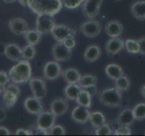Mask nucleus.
I'll list each match as a JSON object with an SVG mask.
<instances>
[{"instance_id": "de8ad7c7", "label": "nucleus", "mask_w": 145, "mask_h": 136, "mask_svg": "<svg viewBox=\"0 0 145 136\" xmlns=\"http://www.w3.org/2000/svg\"><path fill=\"white\" fill-rule=\"evenodd\" d=\"M18 2L23 7H28V2L29 0H18Z\"/></svg>"}, {"instance_id": "a18cd8bd", "label": "nucleus", "mask_w": 145, "mask_h": 136, "mask_svg": "<svg viewBox=\"0 0 145 136\" xmlns=\"http://www.w3.org/2000/svg\"><path fill=\"white\" fill-rule=\"evenodd\" d=\"M10 134V131L8 129H7L6 127L0 126V135H9Z\"/></svg>"}, {"instance_id": "bb28decb", "label": "nucleus", "mask_w": 145, "mask_h": 136, "mask_svg": "<svg viewBox=\"0 0 145 136\" xmlns=\"http://www.w3.org/2000/svg\"><path fill=\"white\" fill-rule=\"evenodd\" d=\"M89 122H91V124L93 127V128H98L99 126L103 125V124L106 122V118L104 116V114L102 112H93L90 113V117H89Z\"/></svg>"}, {"instance_id": "393cba45", "label": "nucleus", "mask_w": 145, "mask_h": 136, "mask_svg": "<svg viewBox=\"0 0 145 136\" xmlns=\"http://www.w3.org/2000/svg\"><path fill=\"white\" fill-rule=\"evenodd\" d=\"M92 97H93L92 94H91L87 90L82 88L75 101L78 103V105L90 108L92 106Z\"/></svg>"}, {"instance_id": "f03ea898", "label": "nucleus", "mask_w": 145, "mask_h": 136, "mask_svg": "<svg viewBox=\"0 0 145 136\" xmlns=\"http://www.w3.org/2000/svg\"><path fill=\"white\" fill-rule=\"evenodd\" d=\"M8 75L14 84H25L29 82L32 76V68L29 61L25 59L18 61L16 65L9 70Z\"/></svg>"}, {"instance_id": "dca6fc26", "label": "nucleus", "mask_w": 145, "mask_h": 136, "mask_svg": "<svg viewBox=\"0 0 145 136\" xmlns=\"http://www.w3.org/2000/svg\"><path fill=\"white\" fill-rule=\"evenodd\" d=\"M24 106L25 109L28 112L31 114H39L43 112L44 110V107H43V104L41 103L40 99L36 98L35 96H32V97H28L25 100V103H24Z\"/></svg>"}, {"instance_id": "4be33fe9", "label": "nucleus", "mask_w": 145, "mask_h": 136, "mask_svg": "<svg viewBox=\"0 0 145 136\" xmlns=\"http://www.w3.org/2000/svg\"><path fill=\"white\" fill-rule=\"evenodd\" d=\"M80 72L75 68H67L62 72V76L67 84H77L81 78Z\"/></svg>"}, {"instance_id": "aec40b11", "label": "nucleus", "mask_w": 145, "mask_h": 136, "mask_svg": "<svg viewBox=\"0 0 145 136\" xmlns=\"http://www.w3.org/2000/svg\"><path fill=\"white\" fill-rule=\"evenodd\" d=\"M135 121V118L133 112V109L126 108L120 112L117 117V122L120 125L131 126Z\"/></svg>"}, {"instance_id": "f8f14e48", "label": "nucleus", "mask_w": 145, "mask_h": 136, "mask_svg": "<svg viewBox=\"0 0 145 136\" xmlns=\"http://www.w3.org/2000/svg\"><path fill=\"white\" fill-rule=\"evenodd\" d=\"M8 27L10 31L16 35H25V32L28 30V25L24 18L15 17L11 18L8 22Z\"/></svg>"}, {"instance_id": "1a4fd4ad", "label": "nucleus", "mask_w": 145, "mask_h": 136, "mask_svg": "<svg viewBox=\"0 0 145 136\" xmlns=\"http://www.w3.org/2000/svg\"><path fill=\"white\" fill-rule=\"evenodd\" d=\"M52 56L57 62L68 61L72 56V49L65 46L63 42H56L52 47Z\"/></svg>"}, {"instance_id": "b1692460", "label": "nucleus", "mask_w": 145, "mask_h": 136, "mask_svg": "<svg viewBox=\"0 0 145 136\" xmlns=\"http://www.w3.org/2000/svg\"><path fill=\"white\" fill-rule=\"evenodd\" d=\"M81 90L82 88L78 84H68L63 90V94H65L66 99L71 100V101H75Z\"/></svg>"}, {"instance_id": "09e8293b", "label": "nucleus", "mask_w": 145, "mask_h": 136, "mask_svg": "<svg viewBox=\"0 0 145 136\" xmlns=\"http://www.w3.org/2000/svg\"><path fill=\"white\" fill-rule=\"evenodd\" d=\"M140 95L145 99V84H143L142 87L140 89Z\"/></svg>"}, {"instance_id": "c03bdc74", "label": "nucleus", "mask_w": 145, "mask_h": 136, "mask_svg": "<svg viewBox=\"0 0 145 136\" xmlns=\"http://www.w3.org/2000/svg\"><path fill=\"white\" fill-rule=\"evenodd\" d=\"M7 118V113L6 112H5V110L3 108L0 107V122H4L5 120H6Z\"/></svg>"}, {"instance_id": "ea45409f", "label": "nucleus", "mask_w": 145, "mask_h": 136, "mask_svg": "<svg viewBox=\"0 0 145 136\" xmlns=\"http://www.w3.org/2000/svg\"><path fill=\"white\" fill-rule=\"evenodd\" d=\"M5 90H7L9 91V92H11L13 94H15L16 95H17V96H19L20 95V88L18 87L17 85H16L15 84H8L6 88H5Z\"/></svg>"}, {"instance_id": "4468645a", "label": "nucleus", "mask_w": 145, "mask_h": 136, "mask_svg": "<svg viewBox=\"0 0 145 136\" xmlns=\"http://www.w3.org/2000/svg\"><path fill=\"white\" fill-rule=\"evenodd\" d=\"M68 108H69V103L65 98H56L53 100L50 104V110L56 117L65 114Z\"/></svg>"}, {"instance_id": "423d86ee", "label": "nucleus", "mask_w": 145, "mask_h": 136, "mask_svg": "<svg viewBox=\"0 0 145 136\" xmlns=\"http://www.w3.org/2000/svg\"><path fill=\"white\" fill-rule=\"evenodd\" d=\"M103 4V0H84L82 4V12L84 16L93 19L98 16Z\"/></svg>"}, {"instance_id": "72a5a7b5", "label": "nucleus", "mask_w": 145, "mask_h": 136, "mask_svg": "<svg viewBox=\"0 0 145 136\" xmlns=\"http://www.w3.org/2000/svg\"><path fill=\"white\" fill-rule=\"evenodd\" d=\"M63 3V6L67 9H76L78 8L82 4L84 3V0H61Z\"/></svg>"}, {"instance_id": "7ed1b4c3", "label": "nucleus", "mask_w": 145, "mask_h": 136, "mask_svg": "<svg viewBox=\"0 0 145 136\" xmlns=\"http://www.w3.org/2000/svg\"><path fill=\"white\" fill-rule=\"evenodd\" d=\"M98 98L103 105L110 108L119 107L122 101L121 92L116 87H110L103 90L99 94Z\"/></svg>"}, {"instance_id": "3c124183", "label": "nucleus", "mask_w": 145, "mask_h": 136, "mask_svg": "<svg viewBox=\"0 0 145 136\" xmlns=\"http://www.w3.org/2000/svg\"><path fill=\"white\" fill-rule=\"evenodd\" d=\"M4 89H5L4 87H0V94H1L4 92Z\"/></svg>"}, {"instance_id": "6ab92c4d", "label": "nucleus", "mask_w": 145, "mask_h": 136, "mask_svg": "<svg viewBox=\"0 0 145 136\" xmlns=\"http://www.w3.org/2000/svg\"><path fill=\"white\" fill-rule=\"evenodd\" d=\"M5 56L13 62H18L22 59V49L16 44H6Z\"/></svg>"}, {"instance_id": "473e14b6", "label": "nucleus", "mask_w": 145, "mask_h": 136, "mask_svg": "<svg viewBox=\"0 0 145 136\" xmlns=\"http://www.w3.org/2000/svg\"><path fill=\"white\" fill-rule=\"evenodd\" d=\"M133 112L135 120L143 121L145 120V103H140L133 108Z\"/></svg>"}, {"instance_id": "8fccbe9b", "label": "nucleus", "mask_w": 145, "mask_h": 136, "mask_svg": "<svg viewBox=\"0 0 145 136\" xmlns=\"http://www.w3.org/2000/svg\"><path fill=\"white\" fill-rule=\"evenodd\" d=\"M3 1L6 3H14V2H16V0H3Z\"/></svg>"}, {"instance_id": "f257e3e1", "label": "nucleus", "mask_w": 145, "mask_h": 136, "mask_svg": "<svg viewBox=\"0 0 145 136\" xmlns=\"http://www.w3.org/2000/svg\"><path fill=\"white\" fill-rule=\"evenodd\" d=\"M28 7L37 16L47 15L53 17L61 11L63 3L61 0H29Z\"/></svg>"}, {"instance_id": "49530a36", "label": "nucleus", "mask_w": 145, "mask_h": 136, "mask_svg": "<svg viewBox=\"0 0 145 136\" xmlns=\"http://www.w3.org/2000/svg\"><path fill=\"white\" fill-rule=\"evenodd\" d=\"M5 50H6V44L0 43V54H5Z\"/></svg>"}, {"instance_id": "ddd939ff", "label": "nucleus", "mask_w": 145, "mask_h": 136, "mask_svg": "<svg viewBox=\"0 0 145 136\" xmlns=\"http://www.w3.org/2000/svg\"><path fill=\"white\" fill-rule=\"evenodd\" d=\"M90 113L91 112L89 111V108L82 106V105H78L72 111L71 116H72V119L75 122H77V124H85L86 122L89 121Z\"/></svg>"}, {"instance_id": "cd10ccee", "label": "nucleus", "mask_w": 145, "mask_h": 136, "mask_svg": "<svg viewBox=\"0 0 145 136\" xmlns=\"http://www.w3.org/2000/svg\"><path fill=\"white\" fill-rule=\"evenodd\" d=\"M97 76L92 74H86L81 75V78L77 84L80 85L81 88H87L90 86H94L97 84Z\"/></svg>"}, {"instance_id": "37998d69", "label": "nucleus", "mask_w": 145, "mask_h": 136, "mask_svg": "<svg viewBox=\"0 0 145 136\" xmlns=\"http://www.w3.org/2000/svg\"><path fill=\"white\" fill-rule=\"evenodd\" d=\"M83 89H85V90H87L88 92L92 94V96H93V95L96 94L97 92V89H96V85H94V86H90V87H87V88H83Z\"/></svg>"}, {"instance_id": "f704fd0d", "label": "nucleus", "mask_w": 145, "mask_h": 136, "mask_svg": "<svg viewBox=\"0 0 145 136\" xmlns=\"http://www.w3.org/2000/svg\"><path fill=\"white\" fill-rule=\"evenodd\" d=\"M95 134L96 135H110L112 134V130L110 128V125L108 124H103V125L99 126L98 128L95 129Z\"/></svg>"}, {"instance_id": "f3484780", "label": "nucleus", "mask_w": 145, "mask_h": 136, "mask_svg": "<svg viewBox=\"0 0 145 136\" xmlns=\"http://www.w3.org/2000/svg\"><path fill=\"white\" fill-rule=\"evenodd\" d=\"M106 35L109 37H119L123 31V26L118 20H110L104 27Z\"/></svg>"}, {"instance_id": "e433bc0d", "label": "nucleus", "mask_w": 145, "mask_h": 136, "mask_svg": "<svg viewBox=\"0 0 145 136\" xmlns=\"http://www.w3.org/2000/svg\"><path fill=\"white\" fill-rule=\"evenodd\" d=\"M114 135H131V130L130 129V126H125V125H120L119 128H117L113 131Z\"/></svg>"}, {"instance_id": "39448f33", "label": "nucleus", "mask_w": 145, "mask_h": 136, "mask_svg": "<svg viewBox=\"0 0 145 136\" xmlns=\"http://www.w3.org/2000/svg\"><path fill=\"white\" fill-rule=\"evenodd\" d=\"M80 31L84 36L88 38L96 37L102 31V25L100 22L94 19L85 21L80 26Z\"/></svg>"}, {"instance_id": "6e6552de", "label": "nucleus", "mask_w": 145, "mask_h": 136, "mask_svg": "<svg viewBox=\"0 0 145 136\" xmlns=\"http://www.w3.org/2000/svg\"><path fill=\"white\" fill-rule=\"evenodd\" d=\"M76 32L74 28L65 26V25H57L56 24L51 31L53 38L56 42H63L68 36H74Z\"/></svg>"}, {"instance_id": "2eb2a0df", "label": "nucleus", "mask_w": 145, "mask_h": 136, "mask_svg": "<svg viewBox=\"0 0 145 136\" xmlns=\"http://www.w3.org/2000/svg\"><path fill=\"white\" fill-rule=\"evenodd\" d=\"M124 48V41L119 37H111L105 44V51L109 56H115Z\"/></svg>"}, {"instance_id": "20e7f679", "label": "nucleus", "mask_w": 145, "mask_h": 136, "mask_svg": "<svg viewBox=\"0 0 145 136\" xmlns=\"http://www.w3.org/2000/svg\"><path fill=\"white\" fill-rule=\"evenodd\" d=\"M56 116L51 111H43L36 120V130L42 134H48V131L56 124Z\"/></svg>"}, {"instance_id": "603ef678", "label": "nucleus", "mask_w": 145, "mask_h": 136, "mask_svg": "<svg viewBox=\"0 0 145 136\" xmlns=\"http://www.w3.org/2000/svg\"><path fill=\"white\" fill-rule=\"evenodd\" d=\"M116 1H121V0H116Z\"/></svg>"}, {"instance_id": "c756f323", "label": "nucleus", "mask_w": 145, "mask_h": 136, "mask_svg": "<svg viewBox=\"0 0 145 136\" xmlns=\"http://www.w3.org/2000/svg\"><path fill=\"white\" fill-rule=\"evenodd\" d=\"M18 96L16 95L15 94H13L11 92H9L7 90L4 89L3 92V103L5 104L6 108H11L13 107L17 102Z\"/></svg>"}, {"instance_id": "a19ab883", "label": "nucleus", "mask_w": 145, "mask_h": 136, "mask_svg": "<svg viewBox=\"0 0 145 136\" xmlns=\"http://www.w3.org/2000/svg\"><path fill=\"white\" fill-rule=\"evenodd\" d=\"M137 41L140 44V54L145 56V35L139 38Z\"/></svg>"}, {"instance_id": "a878e982", "label": "nucleus", "mask_w": 145, "mask_h": 136, "mask_svg": "<svg viewBox=\"0 0 145 136\" xmlns=\"http://www.w3.org/2000/svg\"><path fill=\"white\" fill-rule=\"evenodd\" d=\"M25 38L27 44L32 45L38 44L42 40V34L36 29H28L25 33Z\"/></svg>"}, {"instance_id": "2f4dec72", "label": "nucleus", "mask_w": 145, "mask_h": 136, "mask_svg": "<svg viewBox=\"0 0 145 136\" xmlns=\"http://www.w3.org/2000/svg\"><path fill=\"white\" fill-rule=\"evenodd\" d=\"M35 54H36V50L35 45L27 44V45L22 48V58L25 59V60L27 61L33 60L35 57Z\"/></svg>"}, {"instance_id": "5701e85b", "label": "nucleus", "mask_w": 145, "mask_h": 136, "mask_svg": "<svg viewBox=\"0 0 145 136\" xmlns=\"http://www.w3.org/2000/svg\"><path fill=\"white\" fill-rule=\"evenodd\" d=\"M105 74L109 79L113 81L124 75L121 66L117 65V63H109V65H107L105 67Z\"/></svg>"}, {"instance_id": "412c9836", "label": "nucleus", "mask_w": 145, "mask_h": 136, "mask_svg": "<svg viewBox=\"0 0 145 136\" xmlns=\"http://www.w3.org/2000/svg\"><path fill=\"white\" fill-rule=\"evenodd\" d=\"M133 16L140 21L145 20V0H138L131 6Z\"/></svg>"}, {"instance_id": "58836bf2", "label": "nucleus", "mask_w": 145, "mask_h": 136, "mask_svg": "<svg viewBox=\"0 0 145 136\" xmlns=\"http://www.w3.org/2000/svg\"><path fill=\"white\" fill-rule=\"evenodd\" d=\"M63 44L65 45V46H67L68 48L70 49H72L75 47L76 45V42L74 40V36H68V37H66L65 40L63 41Z\"/></svg>"}, {"instance_id": "c9c22d12", "label": "nucleus", "mask_w": 145, "mask_h": 136, "mask_svg": "<svg viewBox=\"0 0 145 136\" xmlns=\"http://www.w3.org/2000/svg\"><path fill=\"white\" fill-rule=\"evenodd\" d=\"M66 133L65 129L62 125H54L51 129L48 131V134L51 135H65Z\"/></svg>"}, {"instance_id": "9b49d317", "label": "nucleus", "mask_w": 145, "mask_h": 136, "mask_svg": "<svg viewBox=\"0 0 145 136\" xmlns=\"http://www.w3.org/2000/svg\"><path fill=\"white\" fill-rule=\"evenodd\" d=\"M29 86L32 91V94H33V96L40 100L45 97L47 93V89L45 82L43 79L37 78V77L31 78L29 80Z\"/></svg>"}, {"instance_id": "7c9ffc66", "label": "nucleus", "mask_w": 145, "mask_h": 136, "mask_svg": "<svg viewBox=\"0 0 145 136\" xmlns=\"http://www.w3.org/2000/svg\"><path fill=\"white\" fill-rule=\"evenodd\" d=\"M124 48L126 51L133 54H140V44L137 40L135 39H127L124 41Z\"/></svg>"}, {"instance_id": "0eeeda50", "label": "nucleus", "mask_w": 145, "mask_h": 136, "mask_svg": "<svg viewBox=\"0 0 145 136\" xmlns=\"http://www.w3.org/2000/svg\"><path fill=\"white\" fill-rule=\"evenodd\" d=\"M54 25H56V21L52 16L47 15H39L36 18L35 29L42 35H46L51 33Z\"/></svg>"}, {"instance_id": "9d476101", "label": "nucleus", "mask_w": 145, "mask_h": 136, "mask_svg": "<svg viewBox=\"0 0 145 136\" xmlns=\"http://www.w3.org/2000/svg\"><path fill=\"white\" fill-rule=\"evenodd\" d=\"M62 68L57 61H49L44 65L43 75L46 80L54 81L62 75Z\"/></svg>"}, {"instance_id": "4c0bfd02", "label": "nucleus", "mask_w": 145, "mask_h": 136, "mask_svg": "<svg viewBox=\"0 0 145 136\" xmlns=\"http://www.w3.org/2000/svg\"><path fill=\"white\" fill-rule=\"evenodd\" d=\"M10 82V78L7 72L5 71H0V87H6Z\"/></svg>"}, {"instance_id": "79ce46f5", "label": "nucleus", "mask_w": 145, "mask_h": 136, "mask_svg": "<svg viewBox=\"0 0 145 136\" xmlns=\"http://www.w3.org/2000/svg\"><path fill=\"white\" fill-rule=\"evenodd\" d=\"M16 135H32L33 133L30 130H25V129H18L16 131Z\"/></svg>"}, {"instance_id": "a211bd4d", "label": "nucleus", "mask_w": 145, "mask_h": 136, "mask_svg": "<svg viewBox=\"0 0 145 136\" xmlns=\"http://www.w3.org/2000/svg\"><path fill=\"white\" fill-rule=\"evenodd\" d=\"M101 48L97 44H90L85 48L84 53V59L87 63L96 62L101 56Z\"/></svg>"}, {"instance_id": "c85d7f7f", "label": "nucleus", "mask_w": 145, "mask_h": 136, "mask_svg": "<svg viewBox=\"0 0 145 136\" xmlns=\"http://www.w3.org/2000/svg\"><path fill=\"white\" fill-rule=\"evenodd\" d=\"M131 86V81L126 75H121L119 78L114 80V87H116L121 92H126L128 91Z\"/></svg>"}]
</instances>
